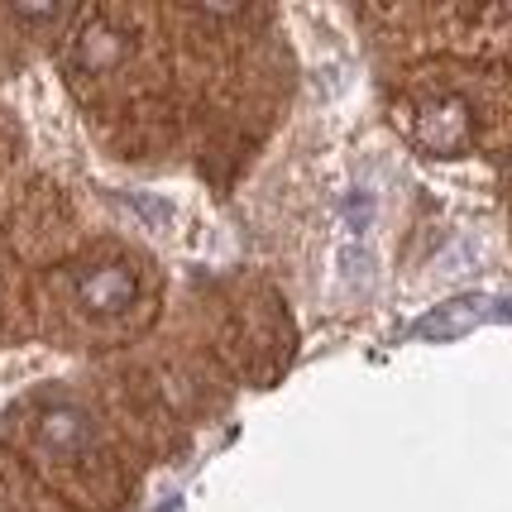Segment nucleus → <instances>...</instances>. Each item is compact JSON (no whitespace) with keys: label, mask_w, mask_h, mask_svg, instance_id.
<instances>
[{"label":"nucleus","mask_w":512,"mask_h":512,"mask_svg":"<svg viewBox=\"0 0 512 512\" xmlns=\"http://www.w3.org/2000/svg\"><path fill=\"white\" fill-rule=\"evenodd\" d=\"M134 302V273L125 264H96L77 273V307L91 316H120Z\"/></svg>","instance_id":"1"}]
</instances>
